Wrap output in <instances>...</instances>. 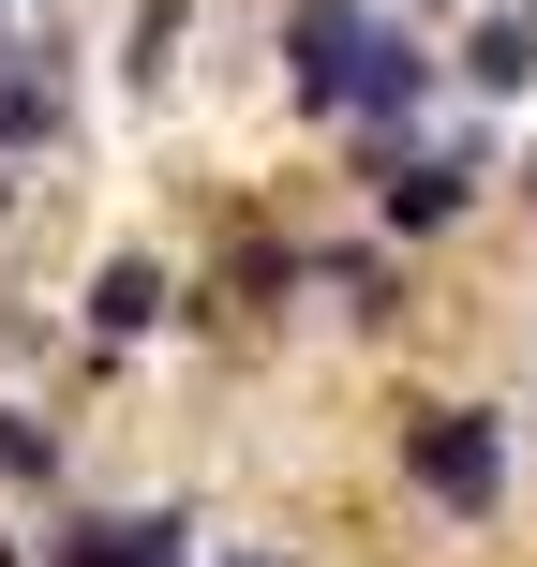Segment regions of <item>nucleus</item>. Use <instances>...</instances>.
Listing matches in <instances>:
<instances>
[{"mask_svg":"<svg viewBox=\"0 0 537 567\" xmlns=\"http://www.w3.org/2000/svg\"><path fill=\"white\" fill-rule=\"evenodd\" d=\"M0 478H60V433L16 419V403H0Z\"/></svg>","mask_w":537,"mask_h":567,"instance_id":"9","label":"nucleus"},{"mask_svg":"<svg viewBox=\"0 0 537 567\" xmlns=\"http://www.w3.org/2000/svg\"><path fill=\"white\" fill-rule=\"evenodd\" d=\"M149 313H165V269H149V255H105V269H90V329H105V343H135Z\"/></svg>","mask_w":537,"mask_h":567,"instance_id":"6","label":"nucleus"},{"mask_svg":"<svg viewBox=\"0 0 537 567\" xmlns=\"http://www.w3.org/2000/svg\"><path fill=\"white\" fill-rule=\"evenodd\" d=\"M478 179H493V135H448V150H419V165L389 179V225H403V239H433L463 195H478Z\"/></svg>","mask_w":537,"mask_h":567,"instance_id":"3","label":"nucleus"},{"mask_svg":"<svg viewBox=\"0 0 537 567\" xmlns=\"http://www.w3.org/2000/svg\"><path fill=\"white\" fill-rule=\"evenodd\" d=\"M0 567H16V538H0Z\"/></svg>","mask_w":537,"mask_h":567,"instance_id":"10","label":"nucleus"},{"mask_svg":"<svg viewBox=\"0 0 537 567\" xmlns=\"http://www.w3.org/2000/svg\"><path fill=\"white\" fill-rule=\"evenodd\" d=\"M448 75H463V90H478V105H508V90L537 75V16H523V0H493V16H478V30H463V60H448Z\"/></svg>","mask_w":537,"mask_h":567,"instance_id":"4","label":"nucleus"},{"mask_svg":"<svg viewBox=\"0 0 537 567\" xmlns=\"http://www.w3.org/2000/svg\"><path fill=\"white\" fill-rule=\"evenodd\" d=\"M403 478H419L448 523H478L493 493H508V433H493L478 403H403Z\"/></svg>","mask_w":537,"mask_h":567,"instance_id":"2","label":"nucleus"},{"mask_svg":"<svg viewBox=\"0 0 537 567\" xmlns=\"http://www.w3.org/2000/svg\"><path fill=\"white\" fill-rule=\"evenodd\" d=\"M239 567H269V553H239Z\"/></svg>","mask_w":537,"mask_h":567,"instance_id":"11","label":"nucleus"},{"mask_svg":"<svg viewBox=\"0 0 537 567\" xmlns=\"http://www.w3.org/2000/svg\"><path fill=\"white\" fill-rule=\"evenodd\" d=\"M60 567H179V508H135V523H75Z\"/></svg>","mask_w":537,"mask_h":567,"instance_id":"5","label":"nucleus"},{"mask_svg":"<svg viewBox=\"0 0 537 567\" xmlns=\"http://www.w3.org/2000/svg\"><path fill=\"white\" fill-rule=\"evenodd\" d=\"M45 135H60V75L0 45V150H45Z\"/></svg>","mask_w":537,"mask_h":567,"instance_id":"7","label":"nucleus"},{"mask_svg":"<svg viewBox=\"0 0 537 567\" xmlns=\"http://www.w3.org/2000/svg\"><path fill=\"white\" fill-rule=\"evenodd\" d=\"M313 284H343L359 313H403V269H389V255H313Z\"/></svg>","mask_w":537,"mask_h":567,"instance_id":"8","label":"nucleus"},{"mask_svg":"<svg viewBox=\"0 0 537 567\" xmlns=\"http://www.w3.org/2000/svg\"><path fill=\"white\" fill-rule=\"evenodd\" d=\"M283 75H299V105H313V120L403 135V120H419V90L448 75V60H433L419 30L389 16V0H299V16H283Z\"/></svg>","mask_w":537,"mask_h":567,"instance_id":"1","label":"nucleus"}]
</instances>
